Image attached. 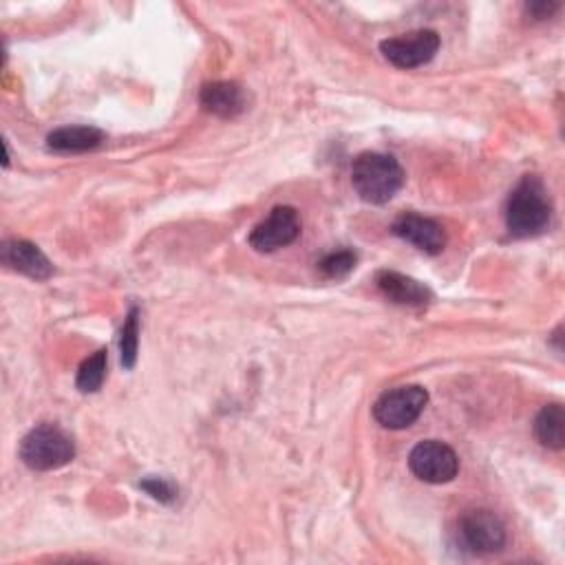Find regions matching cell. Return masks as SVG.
<instances>
[{
	"label": "cell",
	"instance_id": "cell-1",
	"mask_svg": "<svg viewBox=\"0 0 565 565\" xmlns=\"http://www.w3.org/2000/svg\"><path fill=\"white\" fill-rule=\"evenodd\" d=\"M552 201L545 184L536 175H525L510 192L506 203V225L517 239H530L547 230Z\"/></svg>",
	"mask_w": 565,
	"mask_h": 565
},
{
	"label": "cell",
	"instance_id": "cell-2",
	"mask_svg": "<svg viewBox=\"0 0 565 565\" xmlns=\"http://www.w3.org/2000/svg\"><path fill=\"white\" fill-rule=\"evenodd\" d=\"M407 175L400 162L387 153H363L354 159L352 184L358 197L367 203L383 206L391 201L405 186Z\"/></svg>",
	"mask_w": 565,
	"mask_h": 565
},
{
	"label": "cell",
	"instance_id": "cell-3",
	"mask_svg": "<svg viewBox=\"0 0 565 565\" xmlns=\"http://www.w3.org/2000/svg\"><path fill=\"white\" fill-rule=\"evenodd\" d=\"M76 457V442L74 437L56 426V424H41L32 429L21 442V459L32 470H58L74 462Z\"/></svg>",
	"mask_w": 565,
	"mask_h": 565
},
{
	"label": "cell",
	"instance_id": "cell-4",
	"mask_svg": "<svg viewBox=\"0 0 565 565\" xmlns=\"http://www.w3.org/2000/svg\"><path fill=\"white\" fill-rule=\"evenodd\" d=\"M457 539H459V545L470 554L488 556L506 547L508 530H506V523L492 510L477 508L459 517Z\"/></svg>",
	"mask_w": 565,
	"mask_h": 565
},
{
	"label": "cell",
	"instance_id": "cell-5",
	"mask_svg": "<svg viewBox=\"0 0 565 565\" xmlns=\"http://www.w3.org/2000/svg\"><path fill=\"white\" fill-rule=\"evenodd\" d=\"M429 405V394L420 385L398 387L383 394L374 405V418L380 426L391 431L409 429L418 422Z\"/></svg>",
	"mask_w": 565,
	"mask_h": 565
},
{
	"label": "cell",
	"instance_id": "cell-6",
	"mask_svg": "<svg viewBox=\"0 0 565 565\" xmlns=\"http://www.w3.org/2000/svg\"><path fill=\"white\" fill-rule=\"evenodd\" d=\"M303 223L299 210L292 206H276L265 221L254 225L247 241L261 254L276 252L280 247L292 245L301 236Z\"/></svg>",
	"mask_w": 565,
	"mask_h": 565
},
{
	"label": "cell",
	"instance_id": "cell-7",
	"mask_svg": "<svg viewBox=\"0 0 565 565\" xmlns=\"http://www.w3.org/2000/svg\"><path fill=\"white\" fill-rule=\"evenodd\" d=\"M409 468L420 481L448 484L459 473V457L448 444L440 440H424L411 451Z\"/></svg>",
	"mask_w": 565,
	"mask_h": 565
},
{
	"label": "cell",
	"instance_id": "cell-8",
	"mask_svg": "<svg viewBox=\"0 0 565 565\" xmlns=\"http://www.w3.org/2000/svg\"><path fill=\"white\" fill-rule=\"evenodd\" d=\"M440 36L433 30H418L398 38L380 43L383 56L398 69H418L435 58L440 52Z\"/></svg>",
	"mask_w": 565,
	"mask_h": 565
},
{
	"label": "cell",
	"instance_id": "cell-9",
	"mask_svg": "<svg viewBox=\"0 0 565 565\" xmlns=\"http://www.w3.org/2000/svg\"><path fill=\"white\" fill-rule=\"evenodd\" d=\"M391 232L411 243L413 247H418L420 252L424 254H440L444 247H446V230L442 223H437L435 219H429V217H422V214H416V212H405L400 214L394 225H391Z\"/></svg>",
	"mask_w": 565,
	"mask_h": 565
},
{
	"label": "cell",
	"instance_id": "cell-10",
	"mask_svg": "<svg viewBox=\"0 0 565 565\" xmlns=\"http://www.w3.org/2000/svg\"><path fill=\"white\" fill-rule=\"evenodd\" d=\"M376 288L387 301L400 308L422 310L433 301V292L424 286V282L391 269H383L376 274Z\"/></svg>",
	"mask_w": 565,
	"mask_h": 565
},
{
	"label": "cell",
	"instance_id": "cell-11",
	"mask_svg": "<svg viewBox=\"0 0 565 565\" xmlns=\"http://www.w3.org/2000/svg\"><path fill=\"white\" fill-rule=\"evenodd\" d=\"M0 261L36 280H47L54 274V265L47 254L36 243L25 239L5 241L0 247Z\"/></svg>",
	"mask_w": 565,
	"mask_h": 565
},
{
	"label": "cell",
	"instance_id": "cell-12",
	"mask_svg": "<svg viewBox=\"0 0 565 565\" xmlns=\"http://www.w3.org/2000/svg\"><path fill=\"white\" fill-rule=\"evenodd\" d=\"M199 102L208 113L219 115V118H236L247 107L243 87L236 82H225V80L206 85L199 93Z\"/></svg>",
	"mask_w": 565,
	"mask_h": 565
},
{
	"label": "cell",
	"instance_id": "cell-13",
	"mask_svg": "<svg viewBox=\"0 0 565 565\" xmlns=\"http://www.w3.org/2000/svg\"><path fill=\"white\" fill-rule=\"evenodd\" d=\"M104 142V133L96 126H63L47 135V148L54 153H89Z\"/></svg>",
	"mask_w": 565,
	"mask_h": 565
},
{
	"label": "cell",
	"instance_id": "cell-14",
	"mask_svg": "<svg viewBox=\"0 0 565 565\" xmlns=\"http://www.w3.org/2000/svg\"><path fill=\"white\" fill-rule=\"evenodd\" d=\"M536 440L552 451H561L565 444V411L558 402L545 405L534 420Z\"/></svg>",
	"mask_w": 565,
	"mask_h": 565
},
{
	"label": "cell",
	"instance_id": "cell-15",
	"mask_svg": "<svg viewBox=\"0 0 565 565\" xmlns=\"http://www.w3.org/2000/svg\"><path fill=\"white\" fill-rule=\"evenodd\" d=\"M107 365H109V352L107 350H98L93 356H89L80 369H78V378H76V387L82 394H96L102 389L104 378H107Z\"/></svg>",
	"mask_w": 565,
	"mask_h": 565
},
{
	"label": "cell",
	"instance_id": "cell-16",
	"mask_svg": "<svg viewBox=\"0 0 565 565\" xmlns=\"http://www.w3.org/2000/svg\"><path fill=\"white\" fill-rule=\"evenodd\" d=\"M137 350H140V310L131 308L120 334V352H122V365L126 369H133L137 363Z\"/></svg>",
	"mask_w": 565,
	"mask_h": 565
},
{
	"label": "cell",
	"instance_id": "cell-17",
	"mask_svg": "<svg viewBox=\"0 0 565 565\" xmlns=\"http://www.w3.org/2000/svg\"><path fill=\"white\" fill-rule=\"evenodd\" d=\"M356 263H358V254L354 250L343 247V250H334V252L325 254L319 261V269L323 276L341 280V278H347L356 269Z\"/></svg>",
	"mask_w": 565,
	"mask_h": 565
},
{
	"label": "cell",
	"instance_id": "cell-18",
	"mask_svg": "<svg viewBox=\"0 0 565 565\" xmlns=\"http://www.w3.org/2000/svg\"><path fill=\"white\" fill-rule=\"evenodd\" d=\"M140 486L162 503H173L177 499V486L166 477H146L140 481Z\"/></svg>",
	"mask_w": 565,
	"mask_h": 565
},
{
	"label": "cell",
	"instance_id": "cell-19",
	"mask_svg": "<svg viewBox=\"0 0 565 565\" xmlns=\"http://www.w3.org/2000/svg\"><path fill=\"white\" fill-rule=\"evenodd\" d=\"M558 8H561L558 3H545V0H541V3H530V5H525L528 14H530L534 21H545V19H550Z\"/></svg>",
	"mask_w": 565,
	"mask_h": 565
}]
</instances>
